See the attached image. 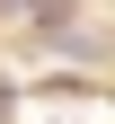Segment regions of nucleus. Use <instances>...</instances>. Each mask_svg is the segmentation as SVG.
Returning a JSON list of instances; mask_svg holds the SVG:
<instances>
[{
	"mask_svg": "<svg viewBox=\"0 0 115 124\" xmlns=\"http://www.w3.org/2000/svg\"><path fill=\"white\" fill-rule=\"evenodd\" d=\"M27 9H36V27H62L71 18V0H27Z\"/></svg>",
	"mask_w": 115,
	"mask_h": 124,
	"instance_id": "1",
	"label": "nucleus"
},
{
	"mask_svg": "<svg viewBox=\"0 0 115 124\" xmlns=\"http://www.w3.org/2000/svg\"><path fill=\"white\" fill-rule=\"evenodd\" d=\"M0 106H9V80H0Z\"/></svg>",
	"mask_w": 115,
	"mask_h": 124,
	"instance_id": "2",
	"label": "nucleus"
}]
</instances>
